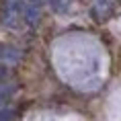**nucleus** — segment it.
Listing matches in <instances>:
<instances>
[{
    "label": "nucleus",
    "instance_id": "obj_3",
    "mask_svg": "<svg viewBox=\"0 0 121 121\" xmlns=\"http://www.w3.org/2000/svg\"><path fill=\"white\" fill-rule=\"evenodd\" d=\"M4 78H6V68H4V66L0 64V82H2Z\"/></svg>",
    "mask_w": 121,
    "mask_h": 121
},
{
    "label": "nucleus",
    "instance_id": "obj_1",
    "mask_svg": "<svg viewBox=\"0 0 121 121\" xmlns=\"http://www.w3.org/2000/svg\"><path fill=\"white\" fill-rule=\"evenodd\" d=\"M25 2L23 0H4L0 10V23L6 27H19L23 14H25Z\"/></svg>",
    "mask_w": 121,
    "mask_h": 121
},
{
    "label": "nucleus",
    "instance_id": "obj_2",
    "mask_svg": "<svg viewBox=\"0 0 121 121\" xmlns=\"http://www.w3.org/2000/svg\"><path fill=\"white\" fill-rule=\"evenodd\" d=\"M0 121H13V111L2 109V111H0Z\"/></svg>",
    "mask_w": 121,
    "mask_h": 121
}]
</instances>
